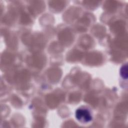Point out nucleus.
<instances>
[{"label":"nucleus","mask_w":128,"mask_h":128,"mask_svg":"<svg viewBox=\"0 0 128 128\" xmlns=\"http://www.w3.org/2000/svg\"><path fill=\"white\" fill-rule=\"evenodd\" d=\"M76 117L78 120L82 122H88L92 119L90 112L86 109L78 108L76 112Z\"/></svg>","instance_id":"obj_1"}]
</instances>
